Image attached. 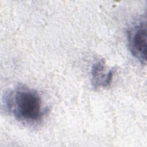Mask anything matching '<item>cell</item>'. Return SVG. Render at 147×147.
Returning a JSON list of instances; mask_svg holds the SVG:
<instances>
[{
  "label": "cell",
  "instance_id": "obj_2",
  "mask_svg": "<svg viewBox=\"0 0 147 147\" xmlns=\"http://www.w3.org/2000/svg\"><path fill=\"white\" fill-rule=\"evenodd\" d=\"M127 42L132 55L141 64L146 61V21L145 18L134 24L127 32Z\"/></svg>",
  "mask_w": 147,
  "mask_h": 147
},
{
  "label": "cell",
  "instance_id": "obj_1",
  "mask_svg": "<svg viewBox=\"0 0 147 147\" xmlns=\"http://www.w3.org/2000/svg\"><path fill=\"white\" fill-rule=\"evenodd\" d=\"M5 110L24 124H39L47 112L39 94L24 86H18L5 93L3 100Z\"/></svg>",
  "mask_w": 147,
  "mask_h": 147
},
{
  "label": "cell",
  "instance_id": "obj_3",
  "mask_svg": "<svg viewBox=\"0 0 147 147\" xmlns=\"http://www.w3.org/2000/svg\"><path fill=\"white\" fill-rule=\"evenodd\" d=\"M113 69H106L104 60H99L93 64L91 68V84L93 88H106L112 81Z\"/></svg>",
  "mask_w": 147,
  "mask_h": 147
}]
</instances>
